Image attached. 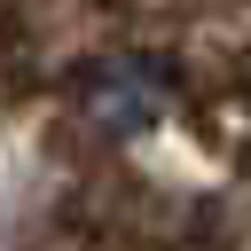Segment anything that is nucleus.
Segmentation results:
<instances>
[{
  "instance_id": "nucleus-1",
  "label": "nucleus",
  "mask_w": 251,
  "mask_h": 251,
  "mask_svg": "<svg viewBox=\"0 0 251 251\" xmlns=\"http://www.w3.org/2000/svg\"><path fill=\"white\" fill-rule=\"evenodd\" d=\"M78 102H86V118H94L102 133H118V141H133V133H149V126L165 118V86H157L141 63H102V71H86Z\"/></svg>"
}]
</instances>
